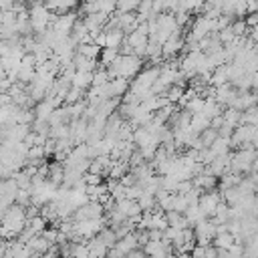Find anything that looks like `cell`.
I'll use <instances>...</instances> for the list:
<instances>
[{
    "label": "cell",
    "instance_id": "5bb4252c",
    "mask_svg": "<svg viewBox=\"0 0 258 258\" xmlns=\"http://www.w3.org/2000/svg\"><path fill=\"white\" fill-rule=\"evenodd\" d=\"M101 46L97 44V42H81L79 46H77V52L79 54H83V56H87V58H99L101 56Z\"/></svg>",
    "mask_w": 258,
    "mask_h": 258
},
{
    "label": "cell",
    "instance_id": "e0dca14e",
    "mask_svg": "<svg viewBox=\"0 0 258 258\" xmlns=\"http://www.w3.org/2000/svg\"><path fill=\"white\" fill-rule=\"evenodd\" d=\"M224 115V123H228L230 127H238V125H242V111H238V109H234V107H228L226 109V113H222Z\"/></svg>",
    "mask_w": 258,
    "mask_h": 258
},
{
    "label": "cell",
    "instance_id": "2e32d148",
    "mask_svg": "<svg viewBox=\"0 0 258 258\" xmlns=\"http://www.w3.org/2000/svg\"><path fill=\"white\" fill-rule=\"evenodd\" d=\"M183 216H185V220H187V224L194 228L198 222H202L204 218H206V214L200 210V206L198 204H191V206H187V210L183 212Z\"/></svg>",
    "mask_w": 258,
    "mask_h": 258
},
{
    "label": "cell",
    "instance_id": "277c9868",
    "mask_svg": "<svg viewBox=\"0 0 258 258\" xmlns=\"http://www.w3.org/2000/svg\"><path fill=\"white\" fill-rule=\"evenodd\" d=\"M181 48H185V34H183L181 28H179V30H175V32L161 44L163 58H175Z\"/></svg>",
    "mask_w": 258,
    "mask_h": 258
},
{
    "label": "cell",
    "instance_id": "8fae6325",
    "mask_svg": "<svg viewBox=\"0 0 258 258\" xmlns=\"http://www.w3.org/2000/svg\"><path fill=\"white\" fill-rule=\"evenodd\" d=\"M30 250H32V254L34 256H38V254H44V252H48L50 248H52V244L42 236V234H38V236H32L28 242H24Z\"/></svg>",
    "mask_w": 258,
    "mask_h": 258
},
{
    "label": "cell",
    "instance_id": "603a6c76",
    "mask_svg": "<svg viewBox=\"0 0 258 258\" xmlns=\"http://www.w3.org/2000/svg\"><path fill=\"white\" fill-rule=\"evenodd\" d=\"M2 216H4V214H2V212H0V222H2Z\"/></svg>",
    "mask_w": 258,
    "mask_h": 258
},
{
    "label": "cell",
    "instance_id": "ac0fdd59",
    "mask_svg": "<svg viewBox=\"0 0 258 258\" xmlns=\"http://www.w3.org/2000/svg\"><path fill=\"white\" fill-rule=\"evenodd\" d=\"M165 218L171 228H189V224L181 212H165Z\"/></svg>",
    "mask_w": 258,
    "mask_h": 258
},
{
    "label": "cell",
    "instance_id": "7c38bea8",
    "mask_svg": "<svg viewBox=\"0 0 258 258\" xmlns=\"http://www.w3.org/2000/svg\"><path fill=\"white\" fill-rule=\"evenodd\" d=\"M73 87L81 89V91H87L93 87V73L91 71H75L73 75Z\"/></svg>",
    "mask_w": 258,
    "mask_h": 258
},
{
    "label": "cell",
    "instance_id": "7402d4cb",
    "mask_svg": "<svg viewBox=\"0 0 258 258\" xmlns=\"http://www.w3.org/2000/svg\"><path fill=\"white\" fill-rule=\"evenodd\" d=\"M125 258H149V256L143 252V248H135V250H131Z\"/></svg>",
    "mask_w": 258,
    "mask_h": 258
},
{
    "label": "cell",
    "instance_id": "4fadbf2b",
    "mask_svg": "<svg viewBox=\"0 0 258 258\" xmlns=\"http://www.w3.org/2000/svg\"><path fill=\"white\" fill-rule=\"evenodd\" d=\"M236 242H238V240H236V236H234L230 230L216 234V236H214V240H212V244H214L216 248H226V250H228V248H232Z\"/></svg>",
    "mask_w": 258,
    "mask_h": 258
},
{
    "label": "cell",
    "instance_id": "30bf717a",
    "mask_svg": "<svg viewBox=\"0 0 258 258\" xmlns=\"http://www.w3.org/2000/svg\"><path fill=\"white\" fill-rule=\"evenodd\" d=\"M44 4L48 6V10L52 14H64V12H73V8H77L79 0H44Z\"/></svg>",
    "mask_w": 258,
    "mask_h": 258
},
{
    "label": "cell",
    "instance_id": "9a60e30c",
    "mask_svg": "<svg viewBox=\"0 0 258 258\" xmlns=\"http://www.w3.org/2000/svg\"><path fill=\"white\" fill-rule=\"evenodd\" d=\"M210 127V119L206 117V115H202V113H194L191 115V121H189V129L196 133V135H200L204 129H208Z\"/></svg>",
    "mask_w": 258,
    "mask_h": 258
},
{
    "label": "cell",
    "instance_id": "7a4b0ae2",
    "mask_svg": "<svg viewBox=\"0 0 258 258\" xmlns=\"http://www.w3.org/2000/svg\"><path fill=\"white\" fill-rule=\"evenodd\" d=\"M52 18H54V14L48 10V6L44 4V0H34L30 4V8H28V20H30V26H32V32L34 34H40L46 28H50Z\"/></svg>",
    "mask_w": 258,
    "mask_h": 258
},
{
    "label": "cell",
    "instance_id": "3957f363",
    "mask_svg": "<svg viewBox=\"0 0 258 258\" xmlns=\"http://www.w3.org/2000/svg\"><path fill=\"white\" fill-rule=\"evenodd\" d=\"M77 14L75 12H64V14H54L52 22H50V30L56 34V36H71L75 24H77Z\"/></svg>",
    "mask_w": 258,
    "mask_h": 258
},
{
    "label": "cell",
    "instance_id": "6da1fadb",
    "mask_svg": "<svg viewBox=\"0 0 258 258\" xmlns=\"http://www.w3.org/2000/svg\"><path fill=\"white\" fill-rule=\"evenodd\" d=\"M141 62H143V58L137 56V54H119V56L107 67V71H109L111 79H115V77L133 79V77L141 71Z\"/></svg>",
    "mask_w": 258,
    "mask_h": 258
},
{
    "label": "cell",
    "instance_id": "ba28073f",
    "mask_svg": "<svg viewBox=\"0 0 258 258\" xmlns=\"http://www.w3.org/2000/svg\"><path fill=\"white\" fill-rule=\"evenodd\" d=\"M194 185L198 187V189H202V191H210V189H214L216 187V181H218V177L214 175V173H210L206 167L198 173V175H194Z\"/></svg>",
    "mask_w": 258,
    "mask_h": 258
},
{
    "label": "cell",
    "instance_id": "8992f818",
    "mask_svg": "<svg viewBox=\"0 0 258 258\" xmlns=\"http://www.w3.org/2000/svg\"><path fill=\"white\" fill-rule=\"evenodd\" d=\"M220 202H222V194L210 189V191H202V194H200L198 206H200V210L206 214V218H212V216L216 214V208L220 206Z\"/></svg>",
    "mask_w": 258,
    "mask_h": 258
},
{
    "label": "cell",
    "instance_id": "9c48e42d",
    "mask_svg": "<svg viewBox=\"0 0 258 258\" xmlns=\"http://www.w3.org/2000/svg\"><path fill=\"white\" fill-rule=\"evenodd\" d=\"M87 248H89V258H105V256L109 254V246H107L99 236L89 238Z\"/></svg>",
    "mask_w": 258,
    "mask_h": 258
},
{
    "label": "cell",
    "instance_id": "5b68a950",
    "mask_svg": "<svg viewBox=\"0 0 258 258\" xmlns=\"http://www.w3.org/2000/svg\"><path fill=\"white\" fill-rule=\"evenodd\" d=\"M194 234H196L198 244H212V240L216 236V222L212 218H204L202 222H198L194 226Z\"/></svg>",
    "mask_w": 258,
    "mask_h": 258
},
{
    "label": "cell",
    "instance_id": "52a82bcc",
    "mask_svg": "<svg viewBox=\"0 0 258 258\" xmlns=\"http://www.w3.org/2000/svg\"><path fill=\"white\" fill-rule=\"evenodd\" d=\"M256 125H248V123H242V125H238L236 129H234V133H232V145L234 147H240V145H250L252 143V139H254V135H256Z\"/></svg>",
    "mask_w": 258,
    "mask_h": 258
},
{
    "label": "cell",
    "instance_id": "ffe728a7",
    "mask_svg": "<svg viewBox=\"0 0 258 258\" xmlns=\"http://www.w3.org/2000/svg\"><path fill=\"white\" fill-rule=\"evenodd\" d=\"M97 236H99V238H101V240H103V242L109 246V250H111V248L117 244V240H119V238H117V234H115V230H113L111 226H105V228H103V230H101Z\"/></svg>",
    "mask_w": 258,
    "mask_h": 258
},
{
    "label": "cell",
    "instance_id": "d6986e66",
    "mask_svg": "<svg viewBox=\"0 0 258 258\" xmlns=\"http://www.w3.org/2000/svg\"><path fill=\"white\" fill-rule=\"evenodd\" d=\"M240 181H242V175H240V173H234V171H228V173H224V175L220 177V185H222V189L234 187V185H238Z\"/></svg>",
    "mask_w": 258,
    "mask_h": 258
},
{
    "label": "cell",
    "instance_id": "44dd1931",
    "mask_svg": "<svg viewBox=\"0 0 258 258\" xmlns=\"http://www.w3.org/2000/svg\"><path fill=\"white\" fill-rule=\"evenodd\" d=\"M141 0H117V12H137Z\"/></svg>",
    "mask_w": 258,
    "mask_h": 258
}]
</instances>
